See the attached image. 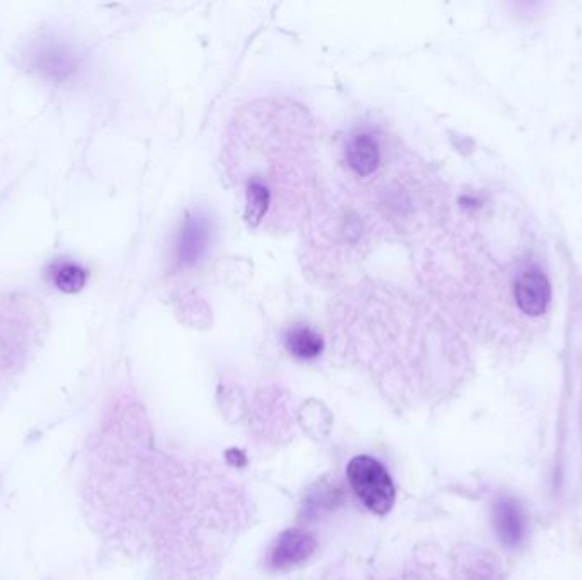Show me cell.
Instances as JSON below:
<instances>
[{
	"label": "cell",
	"mask_w": 582,
	"mask_h": 580,
	"mask_svg": "<svg viewBox=\"0 0 582 580\" xmlns=\"http://www.w3.org/2000/svg\"><path fill=\"white\" fill-rule=\"evenodd\" d=\"M269 205H271V191L264 182L252 179L247 186L246 196V218L249 225L257 227L259 223L263 222V218L268 213Z\"/></svg>",
	"instance_id": "8"
},
{
	"label": "cell",
	"mask_w": 582,
	"mask_h": 580,
	"mask_svg": "<svg viewBox=\"0 0 582 580\" xmlns=\"http://www.w3.org/2000/svg\"><path fill=\"white\" fill-rule=\"evenodd\" d=\"M346 159H348L349 167L358 176H371L373 172L377 171L380 159H382L377 138L370 133H358L349 142Z\"/></svg>",
	"instance_id": "6"
},
{
	"label": "cell",
	"mask_w": 582,
	"mask_h": 580,
	"mask_svg": "<svg viewBox=\"0 0 582 580\" xmlns=\"http://www.w3.org/2000/svg\"><path fill=\"white\" fill-rule=\"evenodd\" d=\"M317 550V538L305 529L283 531L269 553V563L276 570H288L307 562Z\"/></svg>",
	"instance_id": "2"
},
{
	"label": "cell",
	"mask_w": 582,
	"mask_h": 580,
	"mask_svg": "<svg viewBox=\"0 0 582 580\" xmlns=\"http://www.w3.org/2000/svg\"><path fill=\"white\" fill-rule=\"evenodd\" d=\"M86 279V271L80 268L79 264H74V262L62 264L55 271V276H53V281H55V286H57L58 290L63 291V293H69V295L79 293L86 286Z\"/></svg>",
	"instance_id": "9"
},
{
	"label": "cell",
	"mask_w": 582,
	"mask_h": 580,
	"mask_svg": "<svg viewBox=\"0 0 582 580\" xmlns=\"http://www.w3.org/2000/svg\"><path fill=\"white\" fill-rule=\"evenodd\" d=\"M514 295L521 312L530 317H538L547 310L552 298V288L547 276L540 269H530L518 279Z\"/></svg>",
	"instance_id": "3"
},
{
	"label": "cell",
	"mask_w": 582,
	"mask_h": 580,
	"mask_svg": "<svg viewBox=\"0 0 582 580\" xmlns=\"http://www.w3.org/2000/svg\"><path fill=\"white\" fill-rule=\"evenodd\" d=\"M348 480L361 504L378 516H385L395 504V485L387 470L373 456H354L349 461Z\"/></svg>",
	"instance_id": "1"
},
{
	"label": "cell",
	"mask_w": 582,
	"mask_h": 580,
	"mask_svg": "<svg viewBox=\"0 0 582 580\" xmlns=\"http://www.w3.org/2000/svg\"><path fill=\"white\" fill-rule=\"evenodd\" d=\"M210 240V223L201 213L186 218L183 230L177 240V261L183 266H193L205 254Z\"/></svg>",
	"instance_id": "4"
},
{
	"label": "cell",
	"mask_w": 582,
	"mask_h": 580,
	"mask_svg": "<svg viewBox=\"0 0 582 580\" xmlns=\"http://www.w3.org/2000/svg\"><path fill=\"white\" fill-rule=\"evenodd\" d=\"M497 535L509 548L520 546L525 540L526 521L520 504L511 497H501L494 507Z\"/></svg>",
	"instance_id": "5"
},
{
	"label": "cell",
	"mask_w": 582,
	"mask_h": 580,
	"mask_svg": "<svg viewBox=\"0 0 582 580\" xmlns=\"http://www.w3.org/2000/svg\"><path fill=\"white\" fill-rule=\"evenodd\" d=\"M286 349L293 358L302 359V361H312L319 358L324 351V341L322 337L305 325H295L286 332L285 337Z\"/></svg>",
	"instance_id": "7"
}]
</instances>
